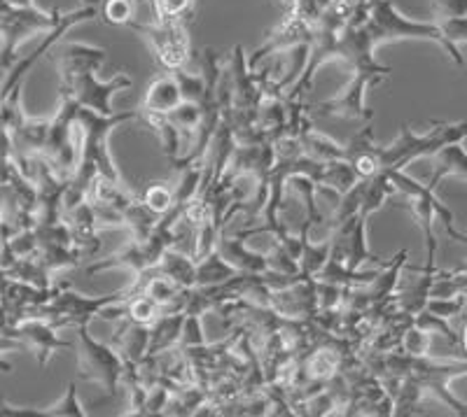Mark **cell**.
Wrapping results in <instances>:
<instances>
[{"instance_id": "cell-1", "label": "cell", "mask_w": 467, "mask_h": 417, "mask_svg": "<svg viewBox=\"0 0 467 417\" xmlns=\"http://www.w3.org/2000/svg\"><path fill=\"white\" fill-rule=\"evenodd\" d=\"M133 119H140V110L99 115V112L78 106V115H75L78 164H75L73 175H70L68 187H66L64 212L85 201L96 175H106L110 180H122V175L115 166V158L108 149V137L117 127L133 122Z\"/></svg>"}, {"instance_id": "cell-2", "label": "cell", "mask_w": 467, "mask_h": 417, "mask_svg": "<svg viewBox=\"0 0 467 417\" xmlns=\"http://www.w3.org/2000/svg\"><path fill=\"white\" fill-rule=\"evenodd\" d=\"M58 77H61V96L73 98L80 107H87L99 115H115L112 96L131 86V77L117 73L115 77L103 82L99 70L106 64V49L91 47L85 43H68L58 49L57 56Z\"/></svg>"}, {"instance_id": "cell-3", "label": "cell", "mask_w": 467, "mask_h": 417, "mask_svg": "<svg viewBox=\"0 0 467 417\" xmlns=\"http://www.w3.org/2000/svg\"><path fill=\"white\" fill-rule=\"evenodd\" d=\"M362 26L374 47L383 43H395V40H432V43L441 45V49L453 58V64L465 66L461 49L446 40L435 22H414V19L400 15L393 0H372L369 16Z\"/></svg>"}, {"instance_id": "cell-4", "label": "cell", "mask_w": 467, "mask_h": 417, "mask_svg": "<svg viewBox=\"0 0 467 417\" xmlns=\"http://www.w3.org/2000/svg\"><path fill=\"white\" fill-rule=\"evenodd\" d=\"M467 137V122L435 124L428 133H416L404 124L400 136L386 147H377V158L381 173L404 170L411 161L423 157H435L444 145L462 143Z\"/></svg>"}, {"instance_id": "cell-5", "label": "cell", "mask_w": 467, "mask_h": 417, "mask_svg": "<svg viewBox=\"0 0 467 417\" xmlns=\"http://www.w3.org/2000/svg\"><path fill=\"white\" fill-rule=\"evenodd\" d=\"M388 178H390V182H393L395 191L404 194L409 212L414 215L420 231H423L425 245H428V259H435V254H437V238H435V231H432L435 217H440L446 233H449L453 240L467 245V236L453 227V212L441 203V198L435 194V189H431L428 185H420L419 180H414V178L404 173V170H388Z\"/></svg>"}, {"instance_id": "cell-6", "label": "cell", "mask_w": 467, "mask_h": 417, "mask_svg": "<svg viewBox=\"0 0 467 417\" xmlns=\"http://www.w3.org/2000/svg\"><path fill=\"white\" fill-rule=\"evenodd\" d=\"M61 12H43L36 5L16 7L7 0H0V68H12L16 49L24 40L37 33H49L64 22Z\"/></svg>"}, {"instance_id": "cell-7", "label": "cell", "mask_w": 467, "mask_h": 417, "mask_svg": "<svg viewBox=\"0 0 467 417\" xmlns=\"http://www.w3.org/2000/svg\"><path fill=\"white\" fill-rule=\"evenodd\" d=\"M78 373L85 381L101 385L110 396L117 394L124 373V360L112 345L96 341L89 333V324H78Z\"/></svg>"}, {"instance_id": "cell-8", "label": "cell", "mask_w": 467, "mask_h": 417, "mask_svg": "<svg viewBox=\"0 0 467 417\" xmlns=\"http://www.w3.org/2000/svg\"><path fill=\"white\" fill-rule=\"evenodd\" d=\"M127 28L139 33L150 49L154 52V58L160 61L164 70L185 68L190 61V33L182 19H169V22H154V24H139L131 22Z\"/></svg>"}, {"instance_id": "cell-9", "label": "cell", "mask_w": 467, "mask_h": 417, "mask_svg": "<svg viewBox=\"0 0 467 417\" xmlns=\"http://www.w3.org/2000/svg\"><path fill=\"white\" fill-rule=\"evenodd\" d=\"M122 291L110 296H82L75 294V291H57L49 299L47 306L37 308V312H40V317L47 315L58 329L70 327V324L78 327V324H89L91 317H99L103 308L115 301H122Z\"/></svg>"}, {"instance_id": "cell-10", "label": "cell", "mask_w": 467, "mask_h": 417, "mask_svg": "<svg viewBox=\"0 0 467 417\" xmlns=\"http://www.w3.org/2000/svg\"><path fill=\"white\" fill-rule=\"evenodd\" d=\"M57 331H58V327L52 322V320L47 322V320H40V317H36V320H26V322L12 327L10 336L12 339L19 341V345H24V348L31 350V352L37 357V361L45 366L49 361V357H52L57 350L73 348L68 341L58 339Z\"/></svg>"}, {"instance_id": "cell-11", "label": "cell", "mask_w": 467, "mask_h": 417, "mask_svg": "<svg viewBox=\"0 0 467 417\" xmlns=\"http://www.w3.org/2000/svg\"><path fill=\"white\" fill-rule=\"evenodd\" d=\"M372 77H367V75L353 73V79L348 82L341 94H337L332 101H323L318 103V110L327 117H341V119H372V112L367 110L365 106V94L369 86H374Z\"/></svg>"}, {"instance_id": "cell-12", "label": "cell", "mask_w": 467, "mask_h": 417, "mask_svg": "<svg viewBox=\"0 0 467 417\" xmlns=\"http://www.w3.org/2000/svg\"><path fill=\"white\" fill-rule=\"evenodd\" d=\"M112 348L119 352L124 364L140 366V361L148 357V345H150V327L136 324L131 320H122L117 324V331L112 336Z\"/></svg>"}, {"instance_id": "cell-13", "label": "cell", "mask_w": 467, "mask_h": 417, "mask_svg": "<svg viewBox=\"0 0 467 417\" xmlns=\"http://www.w3.org/2000/svg\"><path fill=\"white\" fill-rule=\"evenodd\" d=\"M223 259L229 261L239 273H265L266 270V257L262 252H255L245 245V238L241 236H227L223 229L215 245Z\"/></svg>"}, {"instance_id": "cell-14", "label": "cell", "mask_w": 467, "mask_h": 417, "mask_svg": "<svg viewBox=\"0 0 467 417\" xmlns=\"http://www.w3.org/2000/svg\"><path fill=\"white\" fill-rule=\"evenodd\" d=\"M181 103L182 96L173 75H160V77H154L150 82L148 91H145L143 103H140V115H166V112H171Z\"/></svg>"}, {"instance_id": "cell-15", "label": "cell", "mask_w": 467, "mask_h": 417, "mask_svg": "<svg viewBox=\"0 0 467 417\" xmlns=\"http://www.w3.org/2000/svg\"><path fill=\"white\" fill-rule=\"evenodd\" d=\"M297 140L304 157L314 158V161H323V164H327V161H339V158H346L344 145L335 143L329 136L316 131L308 119H304L302 127H299Z\"/></svg>"}, {"instance_id": "cell-16", "label": "cell", "mask_w": 467, "mask_h": 417, "mask_svg": "<svg viewBox=\"0 0 467 417\" xmlns=\"http://www.w3.org/2000/svg\"><path fill=\"white\" fill-rule=\"evenodd\" d=\"M185 312H161L150 327L148 354L171 352L175 345H181V331Z\"/></svg>"}, {"instance_id": "cell-17", "label": "cell", "mask_w": 467, "mask_h": 417, "mask_svg": "<svg viewBox=\"0 0 467 417\" xmlns=\"http://www.w3.org/2000/svg\"><path fill=\"white\" fill-rule=\"evenodd\" d=\"M449 175H458L462 180H467V149L462 147V143H451L444 145L440 152L435 154V168H432L431 180L428 187L437 189L440 182Z\"/></svg>"}, {"instance_id": "cell-18", "label": "cell", "mask_w": 467, "mask_h": 417, "mask_svg": "<svg viewBox=\"0 0 467 417\" xmlns=\"http://www.w3.org/2000/svg\"><path fill=\"white\" fill-rule=\"evenodd\" d=\"M161 275H166L175 285H181L182 290H192L194 287V275H197V259L187 257V254L178 252L175 248H169L161 254L160 264L154 266Z\"/></svg>"}, {"instance_id": "cell-19", "label": "cell", "mask_w": 467, "mask_h": 417, "mask_svg": "<svg viewBox=\"0 0 467 417\" xmlns=\"http://www.w3.org/2000/svg\"><path fill=\"white\" fill-rule=\"evenodd\" d=\"M239 270L234 269L229 261L223 259L218 249L208 252L206 257L197 259V275H194V287H218L236 278Z\"/></svg>"}, {"instance_id": "cell-20", "label": "cell", "mask_w": 467, "mask_h": 417, "mask_svg": "<svg viewBox=\"0 0 467 417\" xmlns=\"http://www.w3.org/2000/svg\"><path fill=\"white\" fill-rule=\"evenodd\" d=\"M341 361H344V357H341L339 350L320 348L308 357L304 371H306L308 381L327 382V381H335V375H339Z\"/></svg>"}, {"instance_id": "cell-21", "label": "cell", "mask_w": 467, "mask_h": 417, "mask_svg": "<svg viewBox=\"0 0 467 417\" xmlns=\"http://www.w3.org/2000/svg\"><path fill=\"white\" fill-rule=\"evenodd\" d=\"M164 117L173 124V128H178V131L182 133V136H190V133H197L199 122H202V106L182 101L181 106L173 107L171 112H166Z\"/></svg>"}, {"instance_id": "cell-22", "label": "cell", "mask_w": 467, "mask_h": 417, "mask_svg": "<svg viewBox=\"0 0 467 417\" xmlns=\"http://www.w3.org/2000/svg\"><path fill=\"white\" fill-rule=\"evenodd\" d=\"M171 75H173V79L178 82V89H181L182 101L197 103V106H202L203 96H206V77H203V75L187 73L185 68L171 70Z\"/></svg>"}, {"instance_id": "cell-23", "label": "cell", "mask_w": 467, "mask_h": 417, "mask_svg": "<svg viewBox=\"0 0 467 417\" xmlns=\"http://www.w3.org/2000/svg\"><path fill=\"white\" fill-rule=\"evenodd\" d=\"M99 15L112 26H129L136 16V0H101Z\"/></svg>"}, {"instance_id": "cell-24", "label": "cell", "mask_w": 467, "mask_h": 417, "mask_svg": "<svg viewBox=\"0 0 467 417\" xmlns=\"http://www.w3.org/2000/svg\"><path fill=\"white\" fill-rule=\"evenodd\" d=\"M140 201H143L150 210L157 212V215L161 217L175 206V189L166 185V182H152V185L143 191Z\"/></svg>"}, {"instance_id": "cell-25", "label": "cell", "mask_w": 467, "mask_h": 417, "mask_svg": "<svg viewBox=\"0 0 467 417\" xmlns=\"http://www.w3.org/2000/svg\"><path fill=\"white\" fill-rule=\"evenodd\" d=\"M266 257V270H274V273H302L299 270V261L287 252L285 245L281 240H274L271 248L265 252Z\"/></svg>"}, {"instance_id": "cell-26", "label": "cell", "mask_w": 467, "mask_h": 417, "mask_svg": "<svg viewBox=\"0 0 467 417\" xmlns=\"http://www.w3.org/2000/svg\"><path fill=\"white\" fill-rule=\"evenodd\" d=\"M43 415H52V417H85L87 415V411L80 403V396H78V387H75V382H70V385L66 387L64 396H61L57 403L45 408Z\"/></svg>"}, {"instance_id": "cell-27", "label": "cell", "mask_w": 467, "mask_h": 417, "mask_svg": "<svg viewBox=\"0 0 467 417\" xmlns=\"http://www.w3.org/2000/svg\"><path fill=\"white\" fill-rule=\"evenodd\" d=\"M467 303L465 294L458 296H446V299H440V296H431L428 303H425V310L432 312V315L441 317V320H451V317H458L462 312Z\"/></svg>"}, {"instance_id": "cell-28", "label": "cell", "mask_w": 467, "mask_h": 417, "mask_svg": "<svg viewBox=\"0 0 467 417\" xmlns=\"http://www.w3.org/2000/svg\"><path fill=\"white\" fill-rule=\"evenodd\" d=\"M194 0H152L154 22H169L192 15Z\"/></svg>"}, {"instance_id": "cell-29", "label": "cell", "mask_w": 467, "mask_h": 417, "mask_svg": "<svg viewBox=\"0 0 467 417\" xmlns=\"http://www.w3.org/2000/svg\"><path fill=\"white\" fill-rule=\"evenodd\" d=\"M203 343H206V339H203L202 315H194V312H185V320H182V331H181L182 350L202 348Z\"/></svg>"}, {"instance_id": "cell-30", "label": "cell", "mask_w": 467, "mask_h": 417, "mask_svg": "<svg viewBox=\"0 0 467 417\" xmlns=\"http://www.w3.org/2000/svg\"><path fill=\"white\" fill-rule=\"evenodd\" d=\"M440 26V31L444 33V37L453 47H458L461 43H467V16H456V19H440L435 22Z\"/></svg>"}, {"instance_id": "cell-31", "label": "cell", "mask_w": 467, "mask_h": 417, "mask_svg": "<svg viewBox=\"0 0 467 417\" xmlns=\"http://www.w3.org/2000/svg\"><path fill=\"white\" fill-rule=\"evenodd\" d=\"M432 10L437 15V22L467 16V0H432Z\"/></svg>"}, {"instance_id": "cell-32", "label": "cell", "mask_w": 467, "mask_h": 417, "mask_svg": "<svg viewBox=\"0 0 467 417\" xmlns=\"http://www.w3.org/2000/svg\"><path fill=\"white\" fill-rule=\"evenodd\" d=\"M461 348L467 357V315L462 317V333H461Z\"/></svg>"}, {"instance_id": "cell-33", "label": "cell", "mask_w": 467, "mask_h": 417, "mask_svg": "<svg viewBox=\"0 0 467 417\" xmlns=\"http://www.w3.org/2000/svg\"><path fill=\"white\" fill-rule=\"evenodd\" d=\"M7 3H12V5L16 7H31L33 0H7Z\"/></svg>"}, {"instance_id": "cell-34", "label": "cell", "mask_w": 467, "mask_h": 417, "mask_svg": "<svg viewBox=\"0 0 467 417\" xmlns=\"http://www.w3.org/2000/svg\"><path fill=\"white\" fill-rule=\"evenodd\" d=\"M99 3H101V0H85V5H96V7H99Z\"/></svg>"}]
</instances>
